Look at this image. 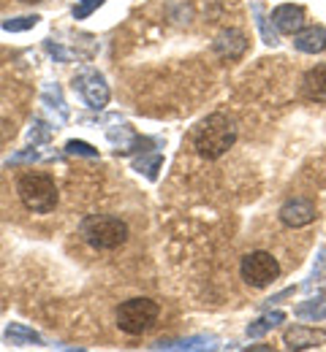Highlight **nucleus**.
Returning a JSON list of instances; mask_svg holds the SVG:
<instances>
[{"mask_svg": "<svg viewBox=\"0 0 326 352\" xmlns=\"http://www.w3.org/2000/svg\"><path fill=\"white\" fill-rule=\"evenodd\" d=\"M234 141H236V125L226 114L207 117L196 131V149L207 160H218L221 155H226L234 146Z\"/></svg>", "mask_w": 326, "mask_h": 352, "instance_id": "1", "label": "nucleus"}, {"mask_svg": "<svg viewBox=\"0 0 326 352\" xmlns=\"http://www.w3.org/2000/svg\"><path fill=\"white\" fill-rule=\"evenodd\" d=\"M17 190L22 204L36 214H49L57 206V187L47 174H25Z\"/></svg>", "mask_w": 326, "mask_h": 352, "instance_id": "3", "label": "nucleus"}, {"mask_svg": "<svg viewBox=\"0 0 326 352\" xmlns=\"http://www.w3.org/2000/svg\"><path fill=\"white\" fill-rule=\"evenodd\" d=\"M25 3H36V0H25Z\"/></svg>", "mask_w": 326, "mask_h": 352, "instance_id": "13", "label": "nucleus"}, {"mask_svg": "<svg viewBox=\"0 0 326 352\" xmlns=\"http://www.w3.org/2000/svg\"><path fill=\"white\" fill-rule=\"evenodd\" d=\"M239 274L250 287H269L280 276V263L269 252H250L242 258Z\"/></svg>", "mask_w": 326, "mask_h": 352, "instance_id": "5", "label": "nucleus"}, {"mask_svg": "<svg viewBox=\"0 0 326 352\" xmlns=\"http://www.w3.org/2000/svg\"><path fill=\"white\" fill-rule=\"evenodd\" d=\"M316 217H318V209L310 198H294V201L283 204V209H280V220L288 228H305V225L316 222Z\"/></svg>", "mask_w": 326, "mask_h": 352, "instance_id": "6", "label": "nucleus"}, {"mask_svg": "<svg viewBox=\"0 0 326 352\" xmlns=\"http://www.w3.org/2000/svg\"><path fill=\"white\" fill-rule=\"evenodd\" d=\"M302 317H313V320H321L326 317V301H313L310 307H299Z\"/></svg>", "mask_w": 326, "mask_h": 352, "instance_id": "12", "label": "nucleus"}, {"mask_svg": "<svg viewBox=\"0 0 326 352\" xmlns=\"http://www.w3.org/2000/svg\"><path fill=\"white\" fill-rule=\"evenodd\" d=\"M158 311L161 309L152 298H128L117 309V325L123 333L139 336V333L152 328V322L158 320Z\"/></svg>", "mask_w": 326, "mask_h": 352, "instance_id": "4", "label": "nucleus"}, {"mask_svg": "<svg viewBox=\"0 0 326 352\" xmlns=\"http://www.w3.org/2000/svg\"><path fill=\"white\" fill-rule=\"evenodd\" d=\"M79 233L93 250H117L128 241V225L112 214H90Z\"/></svg>", "mask_w": 326, "mask_h": 352, "instance_id": "2", "label": "nucleus"}, {"mask_svg": "<svg viewBox=\"0 0 326 352\" xmlns=\"http://www.w3.org/2000/svg\"><path fill=\"white\" fill-rule=\"evenodd\" d=\"M218 52L223 54V57H229V60H234V57H239L242 52H245V46H247V41H245V36L242 33H236V30H229V33H223L221 38H218Z\"/></svg>", "mask_w": 326, "mask_h": 352, "instance_id": "11", "label": "nucleus"}, {"mask_svg": "<svg viewBox=\"0 0 326 352\" xmlns=\"http://www.w3.org/2000/svg\"><path fill=\"white\" fill-rule=\"evenodd\" d=\"M294 46L305 54H318L321 49H326V30L313 25V28H302L296 36H294Z\"/></svg>", "mask_w": 326, "mask_h": 352, "instance_id": "10", "label": "nucleus"}, {"mask_svg": "<svg viewBox=\"0 0 326 352\" xmlns=\"http://www.w3.org/2000/svg\"><path fill=\"white\" fill-rule=\"evenodd\" d=\"M302 92L307 100H316V103H326V65H316L305 74L302 79Z\"/></svg>", "mask_w": 326, "mask_h": 352, "instance_id": "9", "label": "nucleus"}, {"mask_svg": "<svg viewBox=\"0 0 326 352\" xmlns=\"http://www.w3.org/2000/svg\"><path fill=\"white\" fill-rule=\"evenodd\" d=\"M272 25L278 28L280 33L285 36H296L305 25V11L302 6H294V3H283L272 11Z\"/></svg>", "mask_w": 326, "mask_h": 352, "instance_id": "7", "label": "nucleus"}, {"mask_svg": "<svg viewBox=\"0 0 326 352\" xmlns=\"http://www.w3.org/2000/svg\"><path fill=\"white\" fill-rule=\"evenodd\" d=\"M321 344H326V331H321V328L296 325V328L285 331V347L288 350H313V347H321Z\"/></svg>", "mask_w": 326, "mask_h": 352, "instance_id": "8", "label": "nucleus"}]
</instances>
